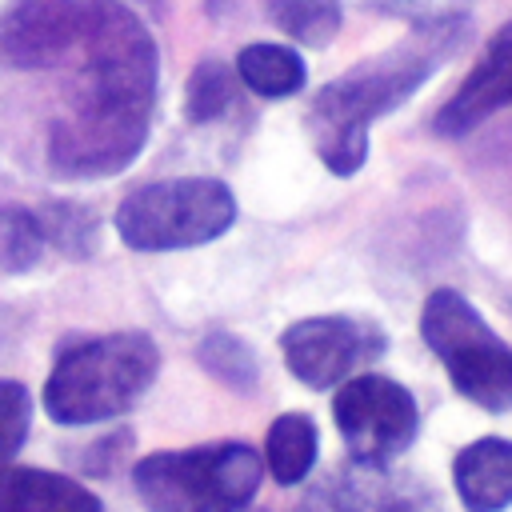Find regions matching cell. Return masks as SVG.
<instances>
[{"label":"cell","instance_id":"cell-20","mask_svg":"<svg viewBox=\"0 0 512 512\" xmlns=\"http://www.w3.org/2000/svg\"><path fill=\"white\" fill-rule=\"evenodd\" d=\"M40 224H44V236L76 260H88L92 248L100 244V224L84 204H48Z\"/></svg>","mask_w":512,"mask_h":512},{"label":"cell","instance_id":"cell-17","mask_svg":"<svg viewBox=\"0 0 512 512\" xmlns=\"http://www.w3.org/2000/svg\"><path fill=\"white\" fill-rule=\"evenodd\" d=\"M272 20L304 48H324L340 32V0H272Z\"/></svg>","mask_w":512,"mask_h":512},{"label":"cell","instance_id":"cell-6","mask_svg":"<svg viewBox=\"0 0 512 512\" xmlns=\"http://www.w3.org/2000/svg\"><path fill=\"white\" fill-rule=\"evenodd\" d=\"M420 336L436 352L460 396L488 412L512 408V348L456 288H436L424 300Z\"/></svg>","mask_w":512,"mask_h":512},{"label":"cell","instance_id":"cell-16","mask_svg":"<svg viewBox=\"0 0 512 512\" xmlns=\"http://www.w3.org/2000/svg\"><path fill=\"white\" fill-rule=\"evenodd\" d=\"M196 360L204 364L208 376H216L220 384H228V388H236V392H252L256 380H260V364H256L252 348H248L240 336L220 332V328L200 340Z\"/></svg>","mask_w":512,"mask_h":512},{"label":"cell","instance_id":"cell-21","mask_svg":"<svg viewBox=\"0 0 512 512\" xmlns=\"http://www.w3.org/2000/svg\"><path fill=\"white\" fill-rule=\"evenodd\" d=\"M32 428V396L20 380H0V472L24 448Z\"/></svg>","mask_w":512,"mask_h":512},{"label":"cell","instance_id":"cell-5","mask_svg":"<svg viewBox=\"0 0 512 512\" xmlns=\"http://www.w3.org/2000/svg\"><path fill=\"white\" fill-rule=\"evenodd\" d=\"M236 220V200L224 180L176 176L128 192L116 208V232L136 252L196 248L224 236Z\"/></svg>","mask_w":512,"mask_h":512},{"label":"cell","instance_id":"cell-4","mask_svg":"<svg viewBox=\"0 0 512 512\" xmlns=\"http://www.w3.org/2000/svg\"><path fill=\"white\" fill-rule=\"evenodd\" d=\"M260 456L244 440L156 452L132 468L148 512H240L260 488Z\"/></svg>","mask_w":512,"mask_h":512},{"label":"cell","instance_id":"cell-8","mask_svg":"<svg viewBox=\"0 0 512 512\" xmlns=\"http://www.w3.org/2000/svg\"><path fill=\"white\" fill-rule=\"evenodd\" d=\"M280 352L288 372L308 388L344 384L360 364L384 352V332L372 320L352 316H308L284 328Z\"/></svg>","mask_w":512,"mask_h":512},{"label":"cell","instance_id":"cell-9","mask_svg":"<svg viewBox=\"0 0 512 512\" xmlns=\"http://www.w3.org/2000/svg\"><path fill=\"white\" fill-rule=\"evenodd\" d=\"M84 0H8L0 8V60L8 68H48L80 36Z\"/></svg>","mask_w":512,"mask_h":512},{"label":"cell","instance_id":"cell-1","mask_svg":"<svg viewBox=\"0 0 512 512\" xmlns=\"http://www.w3.org/2000/svg\"><path fill=\"white\" fill-rule=\"evenodd\" d=\"M84 72L72 112L52 124L48 164L64 180H104L124 172L144 140L156 104V44L120 0H84Z\"/></svg>","mask_w":512,"mask_h":512},{"label":"cell","instance_id":"cell-2","mask_svg":"<svg viewBox=\"0 0 512 512\" xmlns=\"http://www.w3.org/2000/svg\"><path fill=\"white\" fill-rule=\"evenodd\" d=\"M464 40V20H432L408 32L404 44L356 64L352 72L336 76L320 88L308 108V128L316 152L328 172L352 176L368 160V124L392 108H400L436 68L444 56L456 52Z\"/></svg>","mask_w":512,"mask_h":512},{"label":"cell","instance_id":"cell-14","mask_svg":"<svg viewBox=\"0 0 512 512\" xmlns=\"http://www.w3.org/2000/svg\"><path fill=\"white\" fill-rule=\"evenodd\" d=\"M316 448H320V436H316L312 416H304V412L276 416L268 428V440H264V460H268L272 480L284 488L300 484L316 464Z\"/></svg>","mask_w":512,"mask_h":512},{"label":"cell","instance_id":"cell-15","mask_svg":"<svg viewBox=\"0 0 512 512\" xmlns=\"http://www.w3.org/2000/svg\"><path fill=\"white\" fill-rule=\"evenodd\" d=\"M236 76H240L256 96H268V100L292 96V92H300L304 80H308L300 52H292V48H284V44H248V48H240V56H236Z\"/></svg>","mask_w":512,"mask_h":512},{"label":"cell","instance_id":"cell-13","mask_svg":"<svg viewBox=\"0 0 512 512\" xmlns=\"http://www.w3.org/2000/svg\"><path fill=\"white\" fill-rule=\"evenodd\" d=\"M364 472H340L328 484L312 488L296 512H424L404 488L388 484V476Z\"/></svg>","mask_w":512,"mask_h":512},{"label":"cell","instance_id":"cell-18","mask_svg":"<svg viewBox=\"0 0 512 512\" xmlns=\"http://www.w3.org/2000/svg\"><path fill=\"white\" fill-rule=\"evenodd\" d=\"M44 224L36 212L20 204H0V268L4 272H28L44 256Z\"/></svg>","mask_w":512,"mask_h":512},{"label":"cell","instance_id":"cell-19","mask_svg":"<svg viewBox=\"0 0 512 512\" xmlns=\"http://www.w3.org/2000/svg\"><path fill=\"white\" fill-rule=\"evenodd\" d=\"M236 96V72L224 60H200L184 84V116L192 124H208L228 112Z\"/></svg>","mask_w":512,"mask_h":512},{"label":"cell","instance_id":"cell-11","mask_svg":"<svg viewBox=\"0 0 512 512\" xmlns=\"http://www.w3.org/2000/svg\"><path fill=\"white\" fill-rule=\"evenodd\" d=\"M452 484L468 512H500L512 504V440L484 436L452 460Z\"/></svg>","mask_w":512,"mask_h":512},{"label":"cell","instance_id":"cell-7","mask_svg":"<svg viewBox=\"0 0 512 512\" xmlns=\"http://www.w3.org/2000/svg\"><path fill=\"white\" fill-rule=\"evenodd\" d=\"M332 416L360 468H388L420 428L412 392L388 376H348L332 400Z\"/></svg>","mask_w":512,"mask_h":512},{"label":"cell","instance_id":"cell-3","mask_svg":"<svg viewBox=\"0 0 512 512\" xmlns=\"http://www.w3.org/2000/svg\"><path fill=\"white\" fill-rule=\"evenodd\" d=\"M160 372V352L144 332H108L60 352L44 408L56 424H100L128 412Z\"/></svg>","mask_w":512,"mask_h":512},{"label":"cell","instance_id":"cell-12","mask_svg":"<svg viewBox=\"0 0 512 512\" xmlns=\"http://www.w3.org/2000/svg\"><path fill=\"white\" fill-rule=\"evenodd\" d=\"M0 512H104L100 496L80 480L48 468L0 472Z\"/></svg>","mask_w":512,"mask_h":512},{"label":"cell","instance_id":"cell-22","mask_svg":"<svg viewBox=\"0 0 512 512\" xmlns=\"http://www.w3.org/2000/svg\"><path fill=\"white\" fill-rule=\"evenodd\" d=\"M140 4H148V8H160V4H164V0H140Z\"/></svg>","mask_w":512,"mask_h":512},{"label":"cell","instance_id":"cell-10","mask_svg":"<svg viewBox=\"0 0 512 512\" xmlns=\"http://www.w3.org/2000/svg\"><path fill=\"white\" fill-rule=\"evenodd\" d=\"M500 108H512V20L488 40L484 56L464 76L456 96L436 112V132L464 136Z\"/></svg>","mask_w":512,"mask_h":512}]
</instances>
